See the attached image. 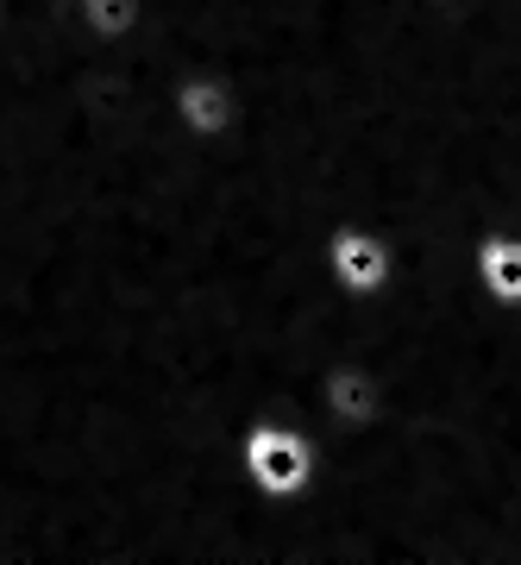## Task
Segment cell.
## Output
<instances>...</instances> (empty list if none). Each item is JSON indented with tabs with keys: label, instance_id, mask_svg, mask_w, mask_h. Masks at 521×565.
<instances>
[{
	"label": "cell",
	"instance_id": "1",
	"mask_svg": "<svg viewBox=\"0 0 521 565\" xmlns=\"http://www.w3.org/2000/svg\"><path fill=\"white\" fill-rule=\"evenodd\" d=\"M308 471H315V459H308V446L289 434V427L264 422L245 434V478L264 490V497H296L301 484H308Z\"/></svg>",
	"mask_w": 521,
	"mask_h": 565
},
{
	"label": "cell",
	"instance_id": "2",
	"mask_svg": "<svg viewBox=\"0 0 521 565\" xmlns=\"http://www.w3.org/2000/svg\"><path fill=\"white\" fill-rule=\"evenodd\" d=\"M327 270L352 289V296H371L383 277H390V252H383L378 233H364V226H345L327 239Z\"/></svg>",
	"mask_w": 521,
	"mask_h": 565
},
{
	"label": "cell",
	"instance_id": "3",
	"mask_svg": "<svg viewBox=\"0 0 521 565\" xmlns=\"http://www.w3.org/2000/svg\"><path fill=\"white\" fill-rule=\"evenodd\" d=\"M478 282L502 315H521V233H490L478 239Z\"/></svg>",
	"mask_w": 521,
	"mask_h": 565
}]
</instances>
